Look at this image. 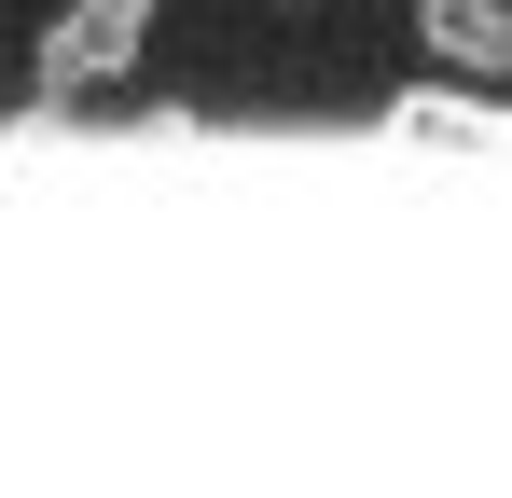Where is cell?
I'll return each mask as SVG.
<instances>
[{
  "label": "cell",
  "instance_id": "1",
  "mask_svg": "<svg viewBox=\"0 0 512 498\" xmlns=\"http://www.w3.org/2000/svg\"><path fill=\"white\" fill-rule=\"evenodd\" d=\"M153 42V0H70L42 28V97H84V83H125Z\"/></svg>",
  "mask_w": 512,
  "mask_h": 498
},
{
  "label": "cell",
  "instance_id": "2",
  "mask_svg": "<svg viewBox=\"0 0 512 498\" xmlns=\"http://www.w3.org/2000/svg\"><path fill=\"white\" fill-rule=\"evenodd\" d=\"M388 125H402V139H512V111H499V97H471V83H402Z\"/></svg>",
  "mask_w": 512,
  "mask_h": 498
},
{
  "label": "cell",
  "instance_id": "3",
  "mask_svg": "<svg viewBox=\"0 0 512 498\" xmlns=\"http://www.w3.org/2000/svg\"><path fill=\"white\" fill-rule=\"evenodd\" d=\"M443 70H512V0H429L416 14Z\"/></svg>",
  "mask_w": 512,
  "mask_h": 498
}]
</instances>
